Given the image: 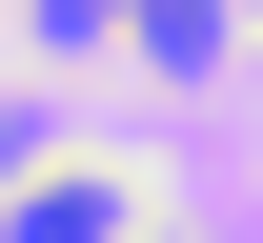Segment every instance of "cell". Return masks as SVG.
I'll use <instances>...</instances> for the list:
<instances>
[{
	"mask_svg": "<svg viewBox=\"0 0 263 243\" xmlns=\"http://www.w3.org/2000/svg\"><path fill=\"white\" fill-rule=\"evenodd\" d=\"M21 243H122V162H41L21 182Z\"/></svg>",
	"mask_w": 263,
	"mask_h": 243,
	"instance_id": "obj_1",
	"label": "cell"
},
{
	"mask_svg": "<svg viewBox=\"0 0 263 243\" xmlns=\"http://www.w3.org/2000/svg\"><path fill=\"white\" fill-rule=\"evenodd\" d=\"M142 61H162V81H182V61H223V0H142Z\"/></svg>",
	"mask_w": 263,
	"mask_h": 243,
	"instance_id": "obj_2",
	"label": "cell"
}]
</instances>
